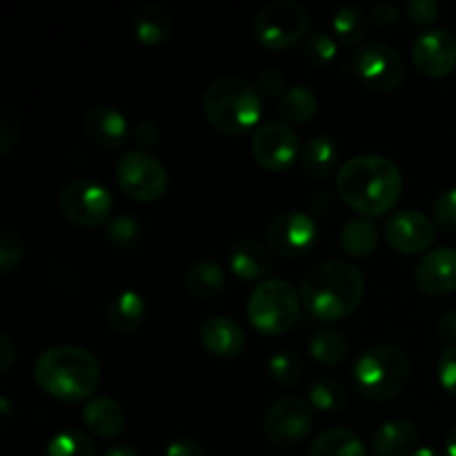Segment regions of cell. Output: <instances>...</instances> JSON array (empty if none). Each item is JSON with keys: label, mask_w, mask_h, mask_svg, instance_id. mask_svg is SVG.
<instances>
[{"label": "cell", "mask_w": 456, "mask_h": 456, "mask_svg": "<svg viewBox=\"0 0 456 456\" xmlns=\"http://www.w3.org/2000/svg\"><path fill=\"white\" fill-rule=\"evenodd\" d=\"M401 169L383 156L365 154L346 160L337 174V194L363 216H383L401 199Z\"/></svg>", "instance_id": "1"}, {"label": "cell", "mask_w": 456, "mask_h": 456, "mask_svg": "<svg viewBox=\"0 0 456 456\" xmlns=\"http://www.w3.org/2000/svg\"><path fill=\"white\" fill-rule=\"evenodd\" d=\"M365 294V276L347 261H328L312 267L301 283L303 307L323 323L354 314Z\"/></svg>", "instance_id": "2"}, {"label": "cell", "mask_w": 456, "mask_h": 456, "mask_svg": "<svg viewBox=\"0 0 456 456\" xmlns=\"http://www.w3.org/2000/svg\"><path fill=\"white\" fill-rule=\"evenodd\" d=\"M34 381L45 395L62 403L92 401L101 386V363L80 346L49 347L36 359Z\"/></svg>", "instance_id": "3"}, {"label": "cell", "mask_w": 456, "mask_h": 456, "mask_svg": "<svg viewBox=\"0 0 456 456\" xmlns=\"http://www.w3.org/2000/svg\"><path fill=\"white\" fill-rule=\"evenodd\" d=\"M203 114L216 132L240 136L261 123L263 96L248 80L225 76L205 89Z\"/></svg>", "instance_id": "4"}, {"label": "cell", "mask_w": 456, "mask_h": 456, "mask_svg": "<svg viewBox=\"0 0 456 456\" xmlns=\"http://www.w3.org/2000/svg\"><path fill=\"white\" fill-rule=\"evenodd\" d=\"M352 377H354L356 392L363 399L386 403V401L396 399L408 387L412 363L401 347L383 343V346H372L361 352Z\"/></svg>", "instance_id": "5"}, {"label": "cell", "mask_w": 456, "mask_h": 456, "mask_svg": "<svg viewBox=\"0 0 456 456\" xmlns=\"http://www.w3.org/2000/svg\"><path fill=\"white\" fill-rule=\"evenodd\" d=\"M301 303V292H297L288 281H261L249 294L248 319L263 337H281L297 325Z\"/></svg>", "instance_id": "6"}, {"label": "cell", "mask_w": 456, "mask_h": 456, "mask_svg": "<svg viewBox=\"0 0 456 456\" xmlns=\"http://www.w3.org/2000/svg\"><path fill=\"white\" fill-rule=\"evenodd\" d=\"M254 36L261 47L285 52L297 47L310 36V13L292 0H274L258 9L254 18Z\"/></svg>", "instance_id": "7"}, {"label": "cell", "mask_w": 456, "mask_h": 456, "mask_svg": "<svg viewBox=\"0 0 456 456\" xmlns=\"http://www.w3.org/2000/svg\"><path fill=\"white\" fill-rule=\"evenodd\" d=\"M58 208L62 216L74 225L102 227L110 225L114 200L110 190L96 178H76L62 187Z\"/></svg>", "instance_id": "8"}, {"label": "cell", "mask_w": 456, "mask_h": 456, "mask_svg": "<svg viewBox=\"0 0 456 456\" xmlns=\"http://www.w3.org/2000/svg\"><path fill=\"white\" fill-rule=\"evenodd\" d=\"M118 187L136 203H156L165 196L169 185L167 169L150 151H127L116 165Z\"/></svg>", "instance_id": "9"}, {"label": "cell", "mask_w": 456, "mask_h": 456, "mask_svg": "<svg viewBox=\"0 0 456 456\" xmlns=\"http://www.w3.org/2000/svg\"><path fill=\"white\" fill-rule=\"evenodd\" d=\"M314 428V414L301 396H281L267 408L263 430L267 441L276 448H297L310 436Z\"/></svg>", "instance_id": "10"}, {"label": "cell", "mask_w": 456, "mask_h": 456, "mask_svg": "<svg viewBox=\"0 0 456 456\" xmlns=\"http://www.w3.org/2000/svg\"><path fill=\"white\" fill-rule=\"evenodd\" d=\"M352 67L368 89L390 94L401 87L405 78V62L395 47L386 43H365L352 56Z\"/></svg>", "instance_id": "11"}, {"label": "cell", "mask_w": 456, "mask_h": 456, "mask_svg": "<svg viewBox=\"0 0 456 456\" xmlns=\"http://www.w3.org/2000/svg\"><path fill=\"white\" fill-rule=\"evenodd\" d=\"M267 248L281 258H297L307 256L312 249L319 245V225L310 214L297 212H281L272 218L267 225Z\"/></svg>", "instance_id": "12"}, {"label": "cell", "mask_w": 456, "mask_h": 456, "mask_svg": "<svg viewBox=\"0 0 456 456\" xmlns=\"http://www.w3.org/2000/svg\"><path fill=\"white\" fill-rule=\"evenodd\" d=\"M254 160L267 172L281 174L292 167L297 160H301V141L297 132L285 123H263L254 132L249 142Z\"/></svg>", "instance_id": "13"}, {"label": "cell", "mask_w": 456, "mask_h": 456, "mask_svg": "<svg viewBox=\"0 0 456 456\" xmlns=\"http://www.w3.org/2000/svg\"><path fill=\"white\" fill-rule=\"evenodd\" d=\"M386 240L395 252L414 256L428 254L435 243V223L419 209H401L386 221Z\"/></svg>", "instance_id": "14"}, {"label": "cell", "mask_w": 456, "mask_h": 456, "mask_svg": "<svg viewBox=\"0 0 456 456\" xmlns=\"http://www.w3.org/2000/svg\"><path fill=\"white\" fill-rule=\"evenodd\" d=\"M412 62L426 78H445L456 69V38L445 29L426 31L414 40Z\"/></svg>", "instance_id": "15"}, {"label": "cell", "mask_w": 456, "mask_h": 456, "mask_svg": "<svg viewBox=\"0 0 456 456\" xmlns=\"http://www.w3.org/2000/svg\"><path fill=\"white\" fill-rule=\"evenodd\" d=\"M414 283L428 297L456 292V249L436 248L423 254L414 267Z\"/></svg>", "instance_id": "16"}, {"label": "cell", "mask_w": 456, "mask_h": 456, "mask_svg": "<svg viewBox=\"0 0 456 456\" xmlns=\"http://www.w3.org/2000/svg\"><path fill=\"white\" fill-rule=\"evenodd\" d=\"M83 129L89 142L105 151L120 150L129 136L127 118L111 105L89 107L83 116Z\"/></svg>", "instance_id": "17"}, {"label": "cell", "mask_w": 456, "mask_h": 456, "mask_svg": "<svg viewBox=\"0 0 456 456\" xmlns=\"http://www.w3.org/2000/svg\"><path fill=\"white\" fill-rule=\"evenodd\" d=\"M199 341L214 359H239L245 350V330L227 316H209L199 330Z\"/></svg>", "instance_id": "18"}, {"label": "cell", "mask_w": 456, "mask_h": 456, "mask_svg": "<svg viewBox=\"0 0 456 456\" xmlns=\"http://www.w3.org/2000/svg\"><path fill=\"white\" fill-rule=\"evenodd\" d=\"M227 265H230L232 274L236 279L245 281V283H254V281L265 279L267 272L272 270V254L258 240H236L230 248V254H227Z\"/></svg>", "instance_id": "19"}, {"label": "cell", "mask_w": 456, "mask_h": 456, "mask_svg": "<svg viewBox=\"0 0 456 456\" xmlns=\"http://www.w3.org/2000/svg\"><path fill=\"white\" fill-rule=\"evenodd\" d=\"M145 319L147 303L136 289H123L105 305V323L116 334H136Z\"/></svg>", "instance_id": "20"}, {"label": "cell", "mask_w": 456, "mask_h": 456, "mask_svg": "<svg viewBox=\"0 0 456 456\" xmlns=\"http://www.w3.org/2000/svg\"><path fill=\"white\" fill-rule=\"evenodd\" d=\"M132 31L138 43L154 47L174 34V18L163 4L142 3L132 12Z\"/></svg>", "instance_id": "21"}, {"label": "cell", "mask_w": 456, "mask_h": 456, "mask_svg": "<svg viewBox=\"0 0 456 456\" xmlns=\"http://www.w3.org/2000/svg\"><path fill=\"white\" fill-rule=\"evenodd\" d=\"M83 423L98 439H116L125 430V410L110 396H94L83 408Z\"/></svg>", "instance_id": "22"}, {"label": "cell", "mask_w": 456, "mask_h": 456, "mask_svg": "<svg viewBox=\"0 0 456 456\" xmlns=\"http://www.w3.org/2000/svg\"><path fill=\"white\" fill-rule=\"evenodd\" d=\"M417 428L403 419L386 421L372 436L374 456H410L417 450Z\"/></svg>", "instance_id": "23"}, {"label": "cell", "mask_w": 456, "mask_h": 456, "mask_svg": "<svg viewBox=\"0 0 456 456\" xmlns=\"http://www.w3.org/2000/svg\"><path fill=\"white\" fill-rule=\"evenodd\" d=\"M338 160V145L330 136H312L303 145L301 169L310 181H325Z\"/></svg>", "instance_id": "24"}, {"label": "cell", "mask_w": 456, "mask_h": 456, "mask_svg": "<svg viewBox=\"0 0 456 456\" xmlns=\"http://www.w3.org/2000/svg\"><path fill=\"white\" fill-rule=\"evenodd\" d=\"M276 114L289 125L310 123L319 114V96L307 85H294L276 101Z\"/></svg>", "instance_id": "25"}, {"label": "cell", "mask_w": 456, "mask_h": 456, "mask_svg": "<svg viewBox=\"0 0 456 456\" xmlns=\"http://www.w3.org/2000/svg\"><path fill=\"white\" fill-rule=\"evenodd\" d=\"M310 456H368L363 439L350 428H330L310 445Z\"/></svg>", "instance_id": "26"}, {"label": "cell", "mask_w": 456, "mask_h": 456, "mask_svg": "<svg viewBox=\"0 0 456 456\" xmlns=\"http://www.w3.org/2000/svg\"><path fill=\"white\" fill-rule=\"evenodd\" d=\"M225 270L214 261H199L187 270L185 288L199 301H209L218 297L225 288Z\"/></svg>", "instance_id": "27"}, {"label": "cell", "mask_w": 456, "mask_h": 456, "mask_svg": "<svg viewBox=\"0 0 456 456\" xmlns=\"http://www.w3.org/2000/svg\"><path fill=\"white\" fill-rule=\"evenodd\" d=\"M379 245V230L368 218H350L341 230V248L352 258H368Z\"/></svg>", "instance_id": "28"}, {"label": "cell", "mask_w": 456, "mask_h": 456, "mask_svg": "<svg viewBox=\"0 0 456 456\" xmlns=\"http://www.w3.org/2000/svg\"><path fill=\"white\" fill-rule=\"evenodd\" d=\"M370 22L372 20H370V16L363 9L354 7V4H346L332 18L334 38L343 47H354V45H359L365 38Z\"/></svg>", "instance_id": "29"}, {"label": "cell", "mask_w": 456, "mask_h": 456, "mask_svg": "<svg viewBox=\"0 0 456 456\" xmlns=\"http://www.w3.org/2000/svg\"><path fill=\"white\" fill-rule=\"evenodd\" d=\"M307 350H310V356L316 363L334 368V365L343 363V361L350 356V341H347L341 332L321 330V332H316L314 337H312Z\"/></svg>", "instance_id": "30"}, {"label": "cell", "mask_w": 456, "mask_h": 456, "mask_svg": "<svg viewBox=\"0 0 456 456\" xmlns=\"http://www.w3.org/2000/svg\"><path fill=\"white\" fill-rule=\"evenodd\" d=\"M347 403H350V392H347L346 383L338 381V379L325 377L312 386L310 405L319 412H343Z\"/></svg>", "instance_id": "31"}, {"label": "cell", "mask_w": 456, "mask_h": 456, "mask_svg": "<svg viewBox=\"0 0 456 456\" xmlns=\"http://www.w3.org/2000/svg\"><path fill=\"white\" fill-rule=\"evenodd\" d=\"M303 372H305V365H303V359L297 352L281 350L267 361V374H270L272 381L281 387H288V390L301 383Z\"/></svg>", "instance_id": "32"}, {"label": "cell", "mask_w": 456, "mask_h": 456, "mask_svg": "<svg viewBox=\"0 0 456 456\" xmlns=\"http://www.w3.org/2000/svg\"><path fill=\"white\" fill-rule=\"evenodd\" d=\"M338 52V43L334 34H325V31H316V34L307 36L303 43V61L314 69H325L334 62Z\"/></svg>", "instance_id": "33"}, {"label": "cell", "mask_w": 456, "mask_h": 456, "mask_svg": "<svg viewBox=\"0 0 456 456\" xmlns=\"http://www.w3.org/2000/svg\"><path fill=\"white\" fill-rule=\"evenodd\" d=\"M45 456H96V448L85 432L62 430L49 441Z\"/></svg>", "instance_id": "34"}, {"label": "cell", "mask_w": 456, "mask_h": 456, "mask_svg": "<svg viewBox=\"0 0 456 456\" xmlns=\"http://www.w3.org/2000/svg\"><path fill=\"white\" fill-rule=\"evenodd\" d=\"M107 240L116 252H132L141 240V223L134 216H116L107 225Z\"/></svg>", "instance_id": "35"}, {"label": "cell", "mask_w": 456, "mask_h": 456, "mask_svg": "<svg viewBox=\"0 0 456 456\" xmlns=\"http://www.w3.org/2000/svg\"><path fill=\"white\" fill-rule=\"evenodd\" d=\"M20 138V118L13 111V107L0 105V156L7 159L18 145Z\"/></svg>", "instance_id": "36"}, {"label": "cell", "mask_w": 456, "mask_h": 456, "mask_svg": "<svg viewBox=\"0 0 456 456\" xmlns=\"http://www.w3.org/2000/svg\"><path fill=\"white\" fill-rule=\"evenodd\" d=\"M22 239L18 232L4 230L0 234V274L7 276L20 265L22 261Z\"/></svg>", "instance_id": "37"}, {"label": "cell", "mask_w": 456, "mask_h": 456, "mask_svg": "<svg viewBox=\"0 0 456 456\" xmlns=\"http://www.w3.org/2000/svg\"><path fill=\"white\" fill-rule=\"evenodd\" d=\"M432 223L444 232H456V187L436 196L432 205Z\"/></svg>", "instance_id": "38"}, {"label": "cell", "mask_w": 456, "mask_h": 456, "mask_svg": "<svg viewBox=\"0 0 456 456\" xmlns=\"http://www.w3.org/2000/svg\"><path fill=\"white\" fill-rule=\"evenodd\" d=\"M405 18H408L412 25L428 27L432 22L439 20L441 16V4L436 0H410L403 7Z\"/></svg>", "instance_id": "39"}, {"label": "cell", "mask_w": 456, "mask_h": 456, "mask_svg": "<svg viewBox=\"0 0 456 456\" xmlns=\"http://www.w3.org/2000/svg\"><path fill=\"white\" fill-rule=\"evenodd\" d=\"M436 374H439V383L445 395L456 399V346L445 347L439 359Z\"/></svg>", "instance_id": "40"}, {"label": "cell", "mask_w": 456, "mask_h": 456, "mask_svg": "<svg viewBox=\"0 0 456 456\" xmlns=\"http://www.w3.org/2000/svg\"><path fill=\"white\" fill-rule=\"evenodd\" d=\"M254 87L258 89L263 98H276L279 101L285 94V76L281 74L279 69L270 67V69H263L261 74L256 76V83Z\"/></svg>", "instance_id": "41"}, {"label": "cell", "mask_w": 456, "mask_h": 456, "mask_svg": "<svg viewBox=\"0 0 456 456\" xmlns=\"http://www.w3.org/2000/svg\"><path fill=\"white\" fill-rule=\"evenodd\" d=\"M134 142L138 145L141 151H150L154 150L156 145L160 142V129L154 120H141L134 129Z\"/></svg>", "instance_id": "42"}, {"label": "cell", "mask_w": 456, "mask_h": 456, "mask_svg": "<svg viewBox=\"0 0 456 456\" xmlns=\"http://www.w3.org/2000/svg\"><path fill=\"white\" fill-rule=\"evenodd\" d=\"M165 456H205V452L194 439L178 436V439L169 441L167 448H165Z\"/></svg>", "instance_id": "43"}, {"label": "cell", "mask_w": 456, "mask_h": 456, "mask_svg": "<svg viewBox=\"0 0 456 456\" xmlns=\"http://www.w3.org/2000/svg\"><path fill=\"white\" fill-rule=\"evenodd\" d=\"M370 20L377 27H395L401 20V12L395 4H377L370 13Z\"/></svg>", "instance_id": "44"}, {"label": "cell", "mask_w": 456, "mask_h": 456, "mask_svg": "<svg viewBox=\"0 0 456 456\" xmlns=\"http://www.w3.org/2000/svg\"><path fill=\"white\" fill-rule=\"evenodd\" d=\"M16 346L7 334H0V374H7L16 363Z\"/></svg>", "instance_id": "45"}, {"label": "cell", "mask_w": 456, "mask_h": 456, "mask_svg": "<svg viewBox=\"0 0 456 456\" xmlns=\"http://www.w3.org/2000/svg\"><path fill=\"white\" fill-rule=\"evenodd\" d=\"M441 332L448 337V341H452L456 346V312H448V314L441 319Z\"/></svg>", "instance_id": "46"}, {"label": "cell", "mask_w": 456, "mask_h": 456, "mask_svg": "<svg viewBox=\"0 0 456 456\" xmlns=\"http://www.w3.org/2000/svg\"><path fill=\"white\" fill-rule=\"evenodd\" d=\"M101 456H141V454H138V450H134L132 445L116 444V445H111V448H107Z\"/></svg>", "instance_id": "47"}, {"label": "cell", "mask_w": 456, "mask_h": 456, "mask_svg": "<svg viewBox=\"0 0 456 456\" xmlns=\"http://www.w3.org/2000/svg\"><path fill=\"white\" fill-rule=\"evenodd\" d=\"M445 456H456V426L450 430L448 439H445Z\"/></svg>", "instance_id": "48"}, {"label": "cell", "mask_w": 456, "mask_h": 456, "mask_svg": "<svg viewBox=\"0 0 456 456\" xmlns=\"http://www.w3.org/2000/svg\"><path fill=\"white\" fill-rule=\"evenodd\" d=\"M410 456H444V454L435 448H417Z\"/></svg>", "instance_id": "49"}]
</instances>
